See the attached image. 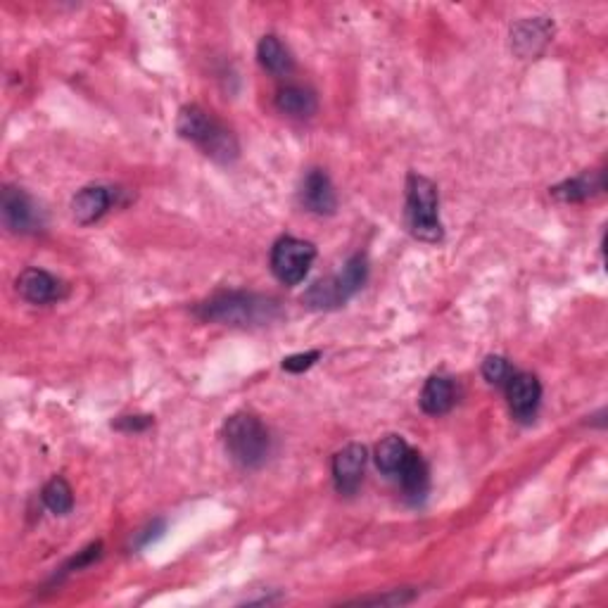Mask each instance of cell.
<instances>
[{"label":"cell","instance_id":"6da1fadb","mask_svg":"<svg viewBox=\"0 0 608 608\" xmlns=\"http://www.w3.org/2000/svg\"><path fill=\"white\" fill-rule=\"evenodd\" d=\"M278 312L281 309H278L276 300L257 293H245V290H221L195 307V314L202 321L240 328L264 326V323L274 321Z\"/></svg>","mask_w":608,"mask_h":608},{"label":"cell","instance_id":"7a4b0ae2","mask_svg":"<svg viewBox=\"0 0 608 608\" xmlns=\"http://www.w3.org/2000/svg\"><path fill=\"white\" fill-rule=\"evenodd\" d=\"M226 452L243 468H259L266 461L271 449L269 430L255 414L238 411L224 426Z\"/></svg>","mask_w":608,"mask_h":608},{"label":"cell","instance_id":"3957f363","mask_svg":"<svg viewBox=\"0 0 608 608\" xmlns=\"http://www.w3.org/2000/svg\"><path fill=\"white\" fill-rule=\"evenodd\" d=\"M407 228L423 243H440L445 231L440 224V195L437 186L426 176H407Z\"/></svg>","mask_w":608,"mask_h":608},{"label":"cell","instance_id":"277c9868","mask_svg":"<svg viewBox=\"0 0 608 608\" xmlns=\"http://www.w3.org/2000/svg\"><path fill=\"white\" fill-rule=\"evenodd\" d=\"M366 276H369L366 257L354 255L347 259L340 274L314 283L312 288L302 295V302L307 304L309 309H338L350 300L352 295L359 293L361 285L366 283Z\"/></svg>","mask_w":608,"mask_h":608},{"label":"cell","instance_id":"5b68a950","mask_svg":"<svg viewBox=\"0 0 608 608\" xmlns=\"http://www.w3.org/2000/svg\"><path fill=\"white\" fill-rule=\"evenodd\" d=\"M316 259V247L307 240L285 236L278 238L271 250V271L285 285H297L309 274V266Z\"/></svg>","mask_w":608,"mask_h":608},{"label":"cell","instance_id":"8992f818","mask_svg":"<svg viewBox=\"0 0 608 608\" xmlns=\"http://www.w3.org/2000/svg\"><path fill=\"white\" fill-rule=\"evenodd\" d=\"M0 214H3V224L12 233H36L46 224L41 207L36 205L29 193L22 188L5 186L0 195Z\"/></svg>","mask_w":608,"mask_h":608},{"label":"cell","instance_id":"52a82bcc","mask_svg":"<svg viewBox=\"0 0 608 608\" xmlns=\"http://www.w3.org/2000/svg\"><path fill=\"white\" fill-rule=\"evenodd\" d=\"M504 388H506V399H509L511 414L523 423L535 421L542 399V385L540 380H537V376L525 371H513V376L509 378V383H506Z\"/></svg>","mask_w":608,"mask_h":608},{"label":"cell","instance_id":"ba28073f","mask_svg":"<svg viewBox=\"0 0 608 608\" xmlns=\"http://www.w3.org/2000/svg\"><path fill=\"white\" fill-rule=\"evenodd\" d=\"M366 459H369V454H366V447L359 445V442L342 447L340 452L333 456L335 490L340 494H347V497L357 492L361 478H364Z\"/></svg>","mask_w":608,"mask_h":608},{"label":"cell","instance_id":"9c48e42d","mask_svg":"<svg viewBox=\"0 0 608 608\" xmlns=\"http://www.w3.org/2000/svg\"><path fill=\"white\" fill-rule=\"evenodd\" d=\"M551 36H554V24L547 17L523 19L511 29V48L518 57L530 60V57H537L547 48Z\"/></svg>","mask_w":608,"mask_h":608},{"label":"cell","instance_id":"30bf717a","mask_svg":"<svg viewBox=\"0 0 608 608\" xmlns=\"http://www.w3.org/2000/svg\"><path fill=\"white\" fill-rule=\"evenodd\" d=\"M17 293L31 304H50L67 295V285L43 269H27L17 278Z\"/></svg>","mask_w":608,"mask_h":608},{"label":"cell","instance_id":"8fae6325","mask_svg":"<svg viewBox=\"0 0 608 608\" xmlns=\"http://www.w3.org/2000/svg\"><path fill=\"white\" fill-rule=\"evenodd\" d=\"M300 202L304 209L319 214V217L335 214V209H338V195H335V188L326 171L312 169L304 176L300 188Z\"/></svg>","mask_w":608,"mask_h":608},{"label":"cell","instance_id":"7c38bea8","mask_svg":"<svg viewBox=\"0 0 608 608\" xmlns=\"http://www.w3.org/2000/svg\"><path fill=\"white\" fill-rule=\"evenodd\" d=\"M221 129H224V126L198 105H186L179 112V119H176V131H179V136L190 143L200 145L202 150L209 148V143L217 138Z\"/></svg>","mask_w":608,"mask_h":608},{"label":"cell","instance_id":"4fadbf2b","mask_svg":"<svg viewBox=\"0 0 608 608\" xmlns=\"http://www.w3.org/2000/svg\"><path fill=\"white\" fill-rule=\"evenodd\" d=\"M112 207V190L105 186H86L72 198V214L81 226L95 224Z\"/></svg>","mask_w":608,"mask_h":608},{"label":"cell","instance_id":"5bb4252c","mask_svg":"<svg viewBox=\"0 0 608 608\" xmlns=\"http://www.w3.org/2000/svg\"><path fill=\"white\" fill-rule=\"evenodd\" d=\"M397 478H399V483H402L404 494H407V499H411V502L418 504L426 499L428 487H430V471H428L426 459H423L418 452H414V449L409 452L404 466L399 468Z\"/></svg>","mask_w":608,"mask_h":608},{"label":"cell","instance_id":"9a60e30c","mask_svg":"<svg viewBox=\"0 0 608 608\" xmlns=\"http://www.w3.org/2000/svg\"><path fill=\"white\" fill-rule=\"evenodd\" d=\"M604 186V171H587V174H580L575 176V179L559 183V186L551 188L549 193L551 198H556L559 202H585L601 193Z\"/></svg>","mask_w":608,"mask_h":608},{"label":"cell","instance_id":"2e32d148","mask_svg":"<svg viewBox=\"0 0 608 608\" xmlns=\"http://www.w3.org/2000/svg\"><path fill=\"white\" fill-rule=\"evenodd\" d=\"M454 402H456L454 383L445 376L428 378L426 385H423V390H421V397H418L421 409L430 416L447 414V411L454 407Z\"/></svg>","mask_w":608,"mask_h":608},{"label":"cell","instance_id":"e0dca14e","mask_svg":"<svg viewBox=\"0 0 608 608\" xmlns=\"http://www.w3.org/2000/svg\"><path fill=\"white\" fill-rule=\"evenodd\" d=\"M276 107L283 114H288V117L307 119L316 112L319 103H316V95L309 91V88L290 84V86H285V88H281V91H278Z\"/></svg>","mask_w":608,"mask_h":608},{"label":"cell","instance_id":"ac0fdd59","mask_svg":"<svg viewBox=\"0 0 608 608\" xmlns=\"http://www.w3.org/2000/svg\"><path fill=\"white\" fill-rule=\"evenodd\" d=\"M257 60H259V65L266 69V72H271L276 76L288 74L290 69H293V57H290V50L285 48L283 43L278 41V36H274V34L264 36L262 41H259Z\"/></svg>","mask_w":608,"mask_h":608},{"label":"cell","instance_id":"d6986e66","mask_svg":"<svg viewBox=\"0 0 608 608\" xmlns=\"http://www.w3.org/2000/svg\"><path fill=\"white\" fill-rule=\"evenodd\" d=\"M411 452V447L404 442V437L399 435H388L376 445V466L380 473L385 475H397L399 468L404 466L407 456Z\"/></svg>","mask_w":608,"mask_h":608},{"label":"cell","instance_id":"ffe728a7","mask_svg":"<svg viewBox=\"0 0 608 608\" xmlns=\"http://www.w3.org/2000/svg\"><path fill=\"white\" fill-rule=\"evenodd\" d=\"M43 504L55 516H67L74 509V492L65 478H50L41 492Z\"/></svg>","mask_w":608,"mask_h":608},{"label":"cell","instance_id":"44dd1931","mask_svg":"<svg viewBox=\"0 0 608 608\" xmlns=\"http://www.w3.org/2000/svg\"><path fill=\"white\" fill-rule=\"evenodd\" d=\"M511 376H513V369H511L509 359L499 357V354H490V357L483 361V378L490 385H506Z\"/></svg>","mask_w":608,"mask_h":608},{"label":"cell","instance_id":"7402d4cb","mask_svg":"<svg viewBox=\"0 0 608 608\" xmlns=\"http://www.w3.org/2000/svg\"><path fill=\"white\" fill-rule=\"evenodd\" d=\"M100 556H103V544H100V542L88 544V547H86V549H81L79 554L74 556V559H69V561L65 563V568L60 570V575H69V573H74V570H81V568H86V566H93V563L98 561Z\"/></svg>","mask_w":608,"mask_h":608},{"label":"cell","instance_id":"603a6c76","mask_svg":"<svg viewBox=\"0 0 608 608\" xmlns=\"http://www.w3.org/2000/svg\"><path fill=\"white\" fill-rule=\"evenodd\" d=\"M152 416H119L117 421H112V428L119 430V433H145L152 426Z\"/></svg>","mask_w":608,"mask_h":608},{"label":"cell","instance_id":"cb8c5ba5","mask_svg":"<svg viewBox=\"0 0 608 608\" xmlns=\"http://www.w3.org/2000/svg\"><path fill=\"white\" fill-rule=\"evenodd\" d=\"M321 352L314 350V352H302V354H293V357H285L283 359V369L288 373H304L309 371L312 366L319 361Z\"/></svg>","mask_w":608,"mask_h":608},{"label":"cell","instance_id":"d4e9b609","mask_svg":"<svg viewBox=\"0 0 608 608\" xmlns=\"http://www.w3.org/2000/svg\"><path fill=\"white\" fill-rule=\"evenodd\" d=\"M416 594L411 592V589H395V592L383 594V597H369V599H359L357 604H380V606H402L409 604L411 599H414Z\"/></svg>","mask_w":608,"mask_h":608}]
</instances>
